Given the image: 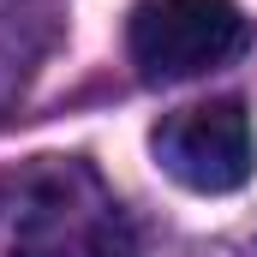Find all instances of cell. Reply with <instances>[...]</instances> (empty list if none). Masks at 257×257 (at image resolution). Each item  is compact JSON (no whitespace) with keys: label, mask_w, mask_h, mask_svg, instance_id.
Instances as JSON below:
<instances>
[{"label":"cell","mask_w":257,"mask_h":257,"mask_svg":"<svg viewBox=\"0 0 257 257\" xmlns=\"http://www.w3.org/2000/svg\"><path fill=\"white\" fill-rule=\"evenodd\" d=\"M126 48L150 84H180L239 60L251 48V18L233 0H138L126 18Z\"/></svg>","instance_id":"2"},{"label":"cell","mask_w":257,"mask_h":257,"mask_svg":"<svg viewBox=\"0 0 257 257\" xmlns=\"http://www.w3.org/2000/svg\"><path fill=\"white\" fill-rule=\"evenodd\" d=\"M150 150H156V162H162L168 180H180L186 192H203V197L239 192L251 180V162H257L251 114L233 96L168 114L156 126V138H150Z\"/></svg>","instance_id":"3"},{"label":"cell","mask_w":257,"mask_h":257,"mask_svg":"<svg viewBox=\"0 0 257 257\" xmlns=\"http://www.w3.org/2000/svg\"><path fill=\"white\" fill-rule=\"evenodd\" d=\"M126 209L114 192L84 168V162H42L24 192H18V221H12V257H132Z\"/></svg>","instance_id":"1"}]
</instances>
